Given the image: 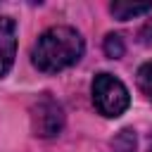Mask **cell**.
<instances>
[{
    "label": "cell",
    "instance_id": "9c48e42d",
    "mask_svg": "<svg viewBox=\"0 0 152 152\" xmlns=\"http://www.w3.org/2000/svg\"><path fill=\"white\" fill-rule=\"evenodd\" d=\"M138 38H140V43H142V45H152V17H150V19L140 26Z\"/></svg>",
    "mask_w": 152,
    "mask_h": 152
},
{
    "label": "cell",
    "instance_id": "ba28073f",
    "mask_svg": "<svg viewBox=\"0 0 152 152\" xmlns=\"http://www.w3.org/2000/svg\"><path fill=\"white\" fill-rule=\"evenodd\" d=\"M104 52H107V57H112V59L124 57V52H126V48H124V38H121L119 33H109V36L104 38Z\"/></svg>",
    "mask_w": 152,
    "mask_h": 152
},
{
    "label": "cell",
    "instance_id": "6da1fadb",
    "mask_svg": "<svg viewBox=\"0 0 152 152\" xmlns=\"http://www.w3.org/2000/svg\"><path fill=\"white\" fill-rule=\"evenodd\" d=\"M83 55V38L71 26H52L36 40L31 50V62L38 71L57 74L76 64Z\"/></svg>",
    "mask_w": 152,
    "mask_h": 152
},
{
    "label": "cell",
    "instance_id": "5b68a950",
    "mask_svg": "<svg viewBox=\"0 0 152 152\" xmlns=\"http://www.w3.org/2000/svg\"><path fill=\"white\" fill-rule=\"evenodd\" d=\"M109 12L119 21H126V19L140 17L145 12H152V2H112L109 5Z\"/></svg>",
    "mask_w": 152,
    "mask_h": 152
},
{
    "label": "cell",
    "instance_id": "3957f363",
    "mask_svg": "<svg viewBox=\"0 0 152 152\" xmlns=\"http://www.w3.org/2000/svg\"><path fill=\"white\" fill-rule=\"evenodd\" d=\"M31 126H33V133L40 135V138H52L62 131L64 126V112H62V104L50 97L48 93L40 95L33 107H31Z\"/></svg>",
    "mask_w": 152,
    "mask_h": 152
},
{
    "label": "cell",
    "instance_id": "7a4b0ae2",
    "mask_svg": "<svg viewBox=\"0 0 152 152\" xmlns=\"http://www.w3.org/2000/svg\"><path fill=\"white\" fill-rule=\"evenodd\" d=\"M93 104L102 116L116 119L131 104L128 88L112 74H97L93 78Z\"/></svg>",
    "mask_w": 152,
    "mask_h": 152
},
{
    "label": "cell",
    "instance_id": "52a82bcc",
    "mask_svg": "<svg viewBox=\"0 0 152 152\" xmlns=\"http://www.w3.org/2000/svg\"><path fill=\"white\" fill-rule=\"evenodd\" d=\"M138 88L152 102V62H147V64H142L138 69Z\"/></svg>",
    "mask_w": 152,
    "mask_h": 152
},
{
    "label": "cell",
    "instance_id": "277c9868",
    "mask_svg": "<svg viewBox=\"0 0 152 152\" xmlns=\"http://www.w3.org/2000/svg\"><path fill=\"white\" fill-rule=\"evenodd\" d=\"M17 55V24L10 17H0V78L12 69Z\"/></svg>",
    "mask_w": 152,
    "mask_h": 152
},
{
    "label": "cell",
    "instance_id": "8992f818",
    "mask_svg": "<svg viewBox=\"0 0 152 152\" xmlns=\"http://www.w3.org/2000/svg\"><path fill=\"white\" fill-rule=\"evenodd\" d=\"M109 152H135V131L124 128L109 145Z\"/></svg>",
    "mask_w": 152,
    "mask_h": 152
}]
</instances>
